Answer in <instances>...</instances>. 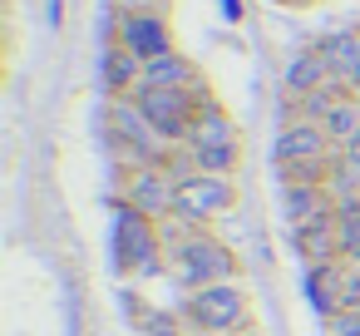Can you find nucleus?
<instances>
[{
  "label": "nucleus",
  "mask_w": 360,
  "mask_h": 336,
  "mask_svg": "<svg viewBox=\"0 0 360 336\" xmlns=\"http://www.w3.org/2000/svg\"><path fill=\"white\" fill-rule=\"evenodd\" d=\"M340 163H345V173L355 178V188H360V134H355V139L340 149Z\"/></svg>",
  "instance_id": "obj_19"
},
{
  "label": "nucleus",
  "mask_w": 360,
  "mask_h": 336,
  "mask_svg": "<svg viewBox=\"0 0 360 336\" xmlns=\"http://www.w3.org/2000/svg\"><path fill=\"white\" fill-rule=\"evenodd\" d=\"M109 124H114V139L124 144V154H129L139 168H163L168 139L143 119V109H139L134 99H114V104H109Z\"/></svg>",
  "instance_id": "obj_8"
},
{
  "label": "nucleus",
  "mask_w": 360,
  "mask_h": 336,
  "mask_svg": "<svg viewBox=\"0 0 360 336\" xmlns=\"http://www.w3.org/2000/svg\"><path fill=\"white\" fill-rule=\"evenodd\" d=\"M119 45L124 50H134L143 65L148 60H158V55H168L173 50V25H168V15L153 6V11H134V15H119Z\"/></svg>",
  "instance_id": "obj_10"
},
{
  "label": "nucleus",
  "mask_w": 360,
  "mask_h": 336,
  "mask_svg": "<svg viewBox=\"0 0 360 336\" xmlns=\"http://www.w3.org/2000/svg\"><path fill=\"white\" fill-rule=\"evenodd\" d=\"M139 109H143V119L168 139V144H188V134H193V124L202 119V109H207V89H153V85H139L134 94H129Z\"/></svg>",
  "instance_id": "obj_6"
},
{
  "label": "nucleus",
  "mask_w": 360,
  "mask_h": 336,
  "mask_svg": "<svg viewBox=\"0 0 360 336\" xmlns=\"http://www.w3.org/2000/svg\"><path fill=\"white\" fill-rule=\"evenodd\" d=\"M326 336H330V331H326Z\"/></svg>",
  "instance_id": "obj_23"
},
{
  "label": "nucleus",
  "mask_w": 360,
  "mask_h": 336,
  "mask_svg": "<svg viewBox=\"0 0 360 336\" xmlns=\"http://www.w3.org/2000/svg\"><path fill=\"white\" fill-rule=\"evenodd\" d=\"M291 242H296L301 262H311V267H321V262H340V232H335V218H321V223L291 228Z\"/></svg>",
  "instance_id": "obj_14"
},
{
  "label": "nucleus",
  "mask_w": 360,
  "mask_h": 336,
  "mask_svg": "<svg viewBox=\"0 0 360 336\" xmlns=\"http://www.w3.org/2000/svg\"><path fill=\"white\" fill-rule=\"evenodd\" d=\"M306 297H311V306L330 321L335 311L350 306V267H345V262H321V267H311V272H306Z\"/></svg>",
  "instance_id": "obj_11"
},
{
  "label": "nucleus",
  "mask_w": 360,
  "mask_h": 336,
  "mask_svg": "<svg viewBox=\"0 0 360 336\" xmlns=\"http://www.w3.org/2000/svg\"><path fill=\"white\" fill-rule=\"evenodd\" d=\"M104 85H109L114 99H129L143 85V60L134 50H124V45H109V55H104Z\"/></svg>",
  "instance_id": "obj_17"
},
{
  "label": "nucleus",
  "mask_w": 360,
  "mask_h": 336,
  "mask_svg": "<svg viewBox=\"0 0 360 336\" xmlns=\"http://www.w3.org/2000/svg\"><path fill=\"white\" fill-rule=\"evenodd\" d=\"M124 203L139 208V213L153 218V223H168V218L178 213V178L163 173V168H134V173H129Z\"/></svg>",
  "instance_id": "obj_9"
},
{
  "label": "nucleus",
  "mask_w": 360,
  "mask_h": 336,
  "mask_svg": "<svg viewBox=\"0 0 360 336\" xmlns=\"http://www.w3.org/2000/svg\"><path fill=\"white\" fill-rule=\"evenodd\" d=\"M163 262V228L139 208H114V272L119 277H153Z\"/></svg>",
  "instance_id": "obj_4"
},
{
  "label": "nucleus",
  "mask_w": 360,
  "mask_h": 336,
  "mask_svg": "<svg viewBox=\"0 0 360 336\" xmlns=\"http://www.w3.org/2000/svg\"><path fill=\"white\" fill-rule=\"evenodd\" d=\"M227 208H237V183L232 178H222V173H183L178 178V223H188V228H202V223H212L217 213H227Z\"/></svg>",
  "instance_id": "obj_7"
},
{
  "label": "nucleus",
  "mask_w": 360,
  "mask_h": 336,
  "mask_svg": "<svg viewBox=\"0 0 360 336\" xmlns=\"http://www.w3.org/2000/svg\"><path fill=\"white\" fill-rule=\"evenodd\" d=\"M286 94L291 99H306V94H316V89H326V85H335L330 80V70H326V55L321 50H301L291 65H286Z\"/></svg>",
  "instance_id": "obj_16"
},
{
  "label": "nucleus",
  "mask_w": 360,
  "mask_h": 336,
  "mask_svg": "<svg viewBox=\"0 0 360 336\" xmlns=\"http://www.w3.org/2000/svg\"><path fill=\"white\" fill-rule=\"evenodd\" d=\"M168 262H173V277H178L188 292L217 287V282H237V252H232L222 237H212L207 228H188V232L173 242Z\"/></svg>",
  "instance_id": "obj_2"
},
{
  "label": "nucleus",
  "mask_w": 360,
  "mask_h": 336,
  "mask_svg": "<svg viewBox=\"0 0 360 336\" xmlns=\"http://www.w3.org/2000/svg\"><path fill=\"white\" fill-rule=\"evenodd\" d=\"M316 50L326 55V70H330V80H335L340 89L360 94V30H340V35H326V40L316 45Z\"/></svg>",
  "instance_id": "obj_12"
},
{
  "label": "nucleus",
  "mask_w": 360,
  "mask_h": 336,
  "mask_svg": "<svg viewBox=\"0 0 360 336\" xmlns=\"http://www.w3.org/2000/svg\"><path fill=\"white\" fill-rule=\"evenodd\" d=\"M321 129L330 134V144H335V154H340V149L360 134V94H350V89H345V94L335 99V109L321 119Z\"/></svg>",
  "instance_id": "obj_18"
},
{
  "label": "nucleus",
  "mask_w": 360,
  "mask_h": 336,
  "mask_svg": "<svg viewBox=\"0 0 360 336\" xmlns=\"http://www.w3.org/2000/svg\"><path fill=\"white\" fill-rule=\"evenodd\" d=\"M178 316H183L198 336H237V331L247 326L252 306H247L242 282H217V287H198V292H188L183 306H178Z\"/></svg>",
  "instance_id": "obj_5"
},
{
  "label": "nucleus",
  "mask_w": 360,
  "mask_h": 336,
  "mask_svg": "<svg viewBox=\"0 0 360 336\" xmlns=\"http://www.w3.org/2000/svg\"><path fill=\"white\" fill-rule=\"evenodd\" d=\"M286 6H311V0H286Z\"/></svg>",
  "instance_id": "obj_22"
},
{
  "label": "nucleus",
  "mask_w": 360,
  "mask_h": 336,
  "mask_svg": "<svg viewBox=\"0 0 360 336\" xmlns=\"http://www.w3.org/2000/svg\"><path fill=\"white\" fill-rule=\"evenodd\" d=\"M321 218H335V193L326 183H286V223L306 228Z\"/></svg>",
  "instance_id": "obj_13"
},
{
  "label": "nucleus",
  "mask_w": 360,
  "mask_h": 336,
  "mask_svg": "<svg viewBox=\"0 0 360 336\" xmlns=\"http://www.w3.org/2000/svg\"><path fill=\"white\" fill-rule=\"evenodd\" d=\"M222 11H227L232 20H242V0H222Z\"/></svg>",
  "instance_id": "obj_21"
},
{
  "label": "nucleus",
  "mask_w": 360,
  "mask_h": 336,
  "mask_svg": "<svg viewBox=\"0 0 360 336\" xmlns=\"http://www.w3.org/2000/svg\"><path fill=\"white\" fill-rule=\"evenodd\" d=\"M143 85H153V89H202V75H198V65L188 55L168 50V55L143 65Z\"/></svg>",
  "instance_id": "obj_15"
},
{
  "label": "nucleus",
  "mask_w": 360,
  "mask_h": 336,
  "mask_svg": "<svg viewBox=\"0 0 360 336\" xmlns=\"http://www.w3.org/2000/svg\"><path fill=\"white\" fill-rule=\"evenodd\" d=\"M119 15H134V11H153V0H109Z\"/></svg>",
  "instance_id": "obj_20"
},
{
  "label": "nucleus",
  "mask_w": 360,
  "mask_h": 336,
  "mask_svg": "<svg viewBox=\"0 0 360 336\" xmlns=\"http://www.w3.org/2000/svg\"><path fill=\"white\" fill-rule=\"evenodd\" d=\"M183 154H188V163H193L198 173H222V178H232V168L242 163L237 119H232L217 99H207L202 119L193 124V134H188V144H183Z\"/></svg>",
  "instance_id": "obj_3"
},
{
  "label": "nucleus",
  "mask_w": 360,
  "mask_h": 336,
  "mask_svg": "<svg viewBox=\"0 0 360 336\" xmlns=\"http://www.w3.org/2000/svg\"><path fill=\"white\" fill-rule=\"evenodd\" d=\"M271 163L286 173V183H330L340 154L330 144V134L311 119H286L276 129V144H271Z\"/></svg>",
  "instance_id": "obj_1"
}]
</instances>
